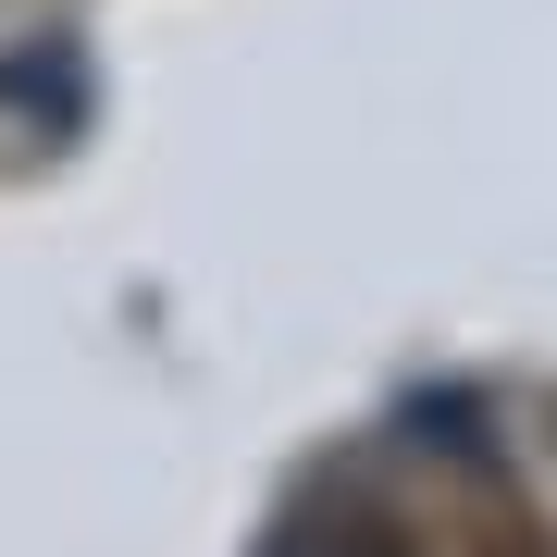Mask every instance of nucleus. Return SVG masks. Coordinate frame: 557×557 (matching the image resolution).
<instances>
[{
  "label": "nucleus",
  "instance_id": "f257e3e1",
  "mask_svg": "<svg viewBox=\"0 0 557 557\" xmlns=\"http://www.w3.org/2000/svg\"><path fill=\"white\" fill-rule=\"evenodd\" d=\"M273 557H409L384 520H298V533H273Z\"/></svg>",
  "mask_w": 557,
  "mask_h": 557
}]
</instances>
